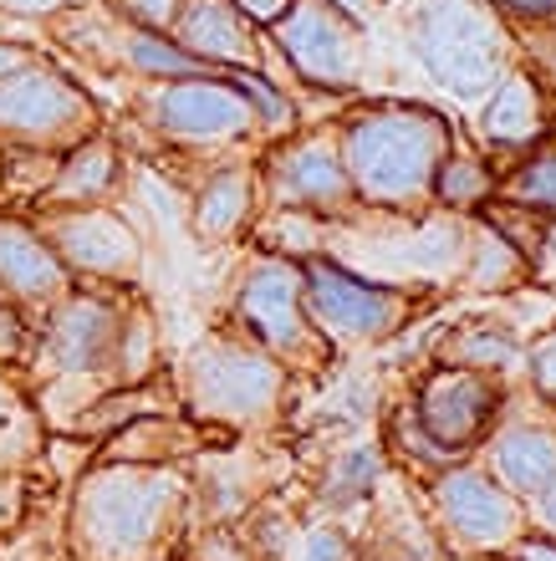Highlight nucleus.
<instances>
[{
  "label": "nucleus",
  "mask_w": 556,
  "mask_h": 561,
  "mask_svg": "<svg viewBox=\"0 0 556 561\" xmlns=\"http://www.w3.org/2000/svg\"><path fill=\"white\" fill-rule=\"evenodd\" d=\"M506 194H511L515 209H531V215H536V209H546V215H556V148L531 153V159L511 174Z\"/></svg>",
  "instance_id": "393cba45"
},
{
  "label": "nucleus",
  "mask_w": 556,
  "mask_h": 561,
  "mask_svg": "<svg viewBox=\"0 0 556 561\" xmlns=\"http://www.w3.org/2000/svg\"><path fill=\"white\" fill-rule=\"evenodd\" d=\"M200 67L215 72H240L256 67V31L230 0H184L174 31H169Z\"/></svg>",
  "instance_id": "2eb2a0df"
},
{
  "label": "nucleus",
  "mask_w": 556,
  "mask_h": 561,
  "mask_svg": "<svg viewBox=\"0 0 556 561\" xmlns=\"http://www.w3.org/2000/svg\"><path fill=\"white\" fill-rule=\"evenodd\" d=\"M531 51H536V61H542V72L556 82V31H546L542 42H531Z\"/></svg>",
  "instance_id": "58836bf2"
},
{
  "label": "nucleus",
  "mask_w": 556,
  "mask_h": 561,
  "mask_svg": "<svg viewBox=\"0 0 556 561\" xmlns=\"http://www.w3.org/2000/svg\"><path fill=\"white\" fill-rule=\"evenodd\" d=\"M515 561H556V541L546 536V541H521L515 547Z\"/></svg>",
  "instance_id": "4c0bfd02"
},
{
  "label": "nucleus",
  "mask_w": 556,
  "mask_h": 561,
  "mask_svg": "<svg viewBox=\"0 0 556 561\" xmlns=\"http://www.w3.org/2000/svg\"><path fill=\"white\" fill-rule=\"evenodd\" d=\"M536 516H542L546 536H552V541H556V480L542 490V495H536Z\"/></svg>",
  "instance_id": "c9c22d12"
},
{
  "label": "nucleus",
  "mask_w": 556,
  "mask_h": 561,
  "mask_svg": "<svg viewBox=\"0 0 556 561\" xmlns=\"http://www.w3.org/2000/svg\"><path fill=\"white\" fill-rule=\"evenodd\" d=\"M296 561H352V547H348V536H337V531H307L302 536V547H296Z\"/></svg>",
  "instance_id": "c85d7f7f"
},
{
  "label": "nucleus",
  "mask_w": 556,
  "mask_h": 561,
  "mask_svg": "<svg viewBox=\"0 0 556 561\" xmlns=\"http://www.w3.org/2000/svg\"><path fill=\"white\" fill-rule=\"evenodd\" d=\"M235 311L250 327V337L265 342L271 353H302L311 342L307 286H302V266L296 261H281V255L250 261L246 276H240Z\"/></svg>",
  "instance_id": "9d476101"
},
{
  "label": "nucleus",
  "mask_w": 556,
  "mask_h": 561,
  "mask_svg": "<svg viewBox=\"0 0 556 561\" xmlns=\"http://www.w3.org/2000/svg\"><path fill=\"white\" fill-rule=\"evenodd\" d=\"M220 77H225V82H235L240 92H246L250 107L261 113V123H286V113H292V107H286V98H281L276 88H265L261 72H250V67H240V72H220Z\"/></svg>",
  "instance_id": "bb28decb"
},
{
  "label": "nucleus",
  "mask_w": 556,
  "mask_h": 561,
  "mask_svg": "<svg viewBox=\"0 0 556 561\" xmlns=\"http://www.w3.org/2000/svg\"><path fill=\"white\" fill-rule=\"evenodd\" d=\"M113 5L138 31H174L179 11H184V0H113Z\"/></svg>",
  "instance_id": "cd10ccee"
},
{
  "label": "nucleus",
  "mask_w": 556,
  "mask_h": 561,
  "mask_svg": "<svg viewBox=\"0 0 556 561\" xmlns=\"http://www.w3.org/2000/svg\"><path fill=\"white\" fill-rule=\"evenodd\" d=\"M11 414H15V393L5 388V378H0V424H5Z\"/></svg>",
  "instance_id": "a19ab883"
},
{
  "label": "nucleus",
  "mask_w": 556,
  "mask_h": 561,
  "mask_svg": "<svg viewBox=\"0 0 556 561\" xmlns=\"http://www.w3.org/2000/svg\"><path fill=\"white\" fill-rule=\"evenodd\" d=\"M0 286L11 291V301H57L67 286V266L61 255L46 245V236H36L21 220H0Z\"/></svg>",
  "instance_id": "dca6fc26"
},
{
  "label": "nucleus",
  "mask_w": 556,
  "mask_h": 561,
  "mask_svg": "<svg viewBox=\"0 0 556 561\" xmlns=\"http://www.w3.org/2000/svg\"><path fill=\"white\" fill-rule=\"evenodd\" d=\"M546 255H552V266H556V225L546 230Z\"/></svg>",
  "instance_id": "79ce46f5"
},
{
  "label": "nucleus",
  "mask_w": 556,
  "mask_h": 561,
  "mask_svg": "<svg viewBox=\"0 0 556 561\" xmlns=\"http://www.w3.org/2000/svg\"><path fill=\"white\" fill-rule=\"evenodd\" d=\"M113 190H117V148L107 138L88 134L57 163V174H52V184L42 194H52V205L61 209H77V205H103Z\"/></svg>",
  "instance_id": "a211bd4d"
},
{
  "label": "nucleus",
  "mask_w": 556,
  "mask_h": 561,
  "mask_svg": "<svg viewBox=\"0 0 556 561\" xmlns=\"http://www.w3.org/2000/svg\"><path fill=\"white\" fill-rule=\"evenodd\" d=\"M230 5L246 15L250 26H276L281 15L292 11V0H230Z\"/></svg>",
  "instance_id": "2f4dec72"
},
{
  "label": "nucleus",
  "mask_w": 556,
  "mask_h": 561,
  "mask_svg": "<svg viewBox=\"0 0 556 561\" xmlns=\"http://www.w3.org/2000/svg\"><path fill=\"white\" fill-rule=\"evenodd\" d=\"M144 118L179 144H230V138H246L261 128V113L250 107V98L235 82H225L220 72L154 82L144 98Z\"/></svg>",
  "instance_id": "39448f33"
},
{
  "label": "nucleus",
  "mask_w": 556,
  "mask_h": 561,
  "mask_svg": "<svg viewBox=\"0 0 556 561\" xmlns=\"http://www.w3.org/2000/svg\"><path fill=\"white\" fill-rule=\"evenodd\" d=\"M526 255L515 245L506 230L496 225H475L469 230V266H465V280L469 286H515V280H526Z\"/></svg>",
  "instance_id": "412c9836"
},
{
  "label": "nucleus",
  "mask_w": 556,
  "mask_h": 561,
  "mask_svg": "<svg viewBox=\"0 0 556 561\" xmlns=\"http://www.w3.org/2000/svg\"><path fill=\"white\" fill-rule=\"evenodd\" d=\"M490 5H506V11H515V15H536V21L556 15V0H490Z\"/></svg>",
  "instance_id": "f704fd0d"
},
{
  "label": "nucleus",
  "mask_w": 556,
  "mask_h": 561,
  "mask_svg": "<svg viewBox=\"0 0 556 561\" xmlns=\"http://www.w3.org/2000/svg\"><path fill=\"white\" fill-rule=\"evenodd\" d=\"M332 5H337L342 15H352L358 26H363L367 15H378V11H383V0H332Z\"/></svg>",
  "instance_id": "e433bc0d"
},
{
  "label": "nucleus",
  "mask_w": 556,
  "mask_h": 561,
  "mask_svg": "<svg viewBox=\"0 0 556 561\" xmlns=\"http://www.w3.org/2000/svg\"><path fill=\"white\" fill-rule=\"evenodd\" d=\"M250 205H256V174L230 163V169H215L205 179V190L194 199V230L205 240H230L240 236V225L250 220Z\"/></svg>",
  "instance_id": "aec40b11"
},
{
  "label": "nucleus",
  "mask_w": 556,
  "mask_h": 561,
  "mask_svg": "<svg viewBox=\"0 0 556 561\" xmlns=\"http://www.w3.org/2000/svg\"><path fill=\"white\" fill-rule=\"evenodd\" d=\"M0 11H11V15H26V21H36V15H57V11H67V0H0Z\"/></svg>",
  "instance_id": "473e14b6"
},
{
  "label": "nucleus",
  "mask_w": 556,
  "mask_h": 561,
  "mask_svg": "<svg viewBox=\"0 0 556 561\" xmlns=\"http://www.w3.org/2000/svg\"><path fill=\"white\" fill-rule=\"evenodd\" d=\"M169 505H174V480H163V474H103L82 495V516H77L82 541L113 561L138 557L159 536Z\"/></svg>",
  "instance_id": "20e7f679"
},
{
  "label": "nucleus",
  "mask_w": 556,
  "mask_h": 561,
  "mask_svg": "<svg viewBox=\"0 0 556 561\" xmlns=\"http://www.w3.org/2000/svg\"><path fill=\"white\" fill-rule=\"evenodd\" d=\"M337 138L358 199L383 209L419 205L454 148L450 118L424 103H367L348 113Z\"/></svg>",
  "instance_id": "f257e3e1"
},
{
  "label": "nucleus",
  "mask_w": 556,
  "mask_h": 561,
  "mask_svg": "<svg viewBox=\"0 0 556 561\" xmlns=\"http://www.w3.org/2000/svg\"><path fill=\"white\" fill-rule=\"evenodd\" d=\"M265 190L286 209H317V215H348L358 190H352L348 159L337 128H311L281 144L265 159Z\"/></svg>",
  "instance_id": "6e6552de"
},
{
  "label": "nucleus",
  "mask_w": 556,
  "mask_h": 561,
  "mask_svg": "<svg viewBox=\"0 0 556 561\" xmlns=\"http://www.w3.org/2000/svg\"><path fill=\"white\" fill-rule=\"evenodd\" d=\"M490 190H496L490 163L475 159V153L450 148V159H444L440 174H434V194H440L444 205H450V209H469V205H480V199H490Z\"/></svg>",
  "instance_id": "b1692460"
},
{
  "label": "nucleus",
  "mask_w": 556,
  "mask_h": 561,
  "mask_svg": "<svg viewBox=\"0 0 556 561\" xmlns=\"http://www.w3.org/2000/svg\"><path fill=\"white\" fill-rule=\"evenodd\" d=\"M434 501H440L444 526L475 551H500L521 536V501L485 470H450Z\"/></svg>",
  "instance_id": "ddd939ff"
},
{
  "label": "nucleus",
  "mask_w": 556,
  "mask_h": 561,
  "mask_svg": "<svg viewBox=\"0 0 556 561\" xmlns=\"http://www.w3.org/2000/svg\"><path fill=\"white\" fill-rule=\"evenodd\" d=\"M26 353V322L15 307H0V363H15Z\"/></svg>",
  "instance_id": "7c9ffc66"
},
{
  "label": "nucleus",
  "mask_w": 556,
  "mask_h": 561,
  "mask_svg": "<svg viewBox=\"0 0 556 561\" xmlns=\"http://www.w3.org/2000/svg\"><path fill=\"white\" fill-rule=\"evenodd\" d=\"M515 357H521L515 337L496 322H475V327H465V332H454L450 337V368L500 373V368H511Z\"/></svg>",
  "instance_id": "5701e85b"
},
{
  "label": "nucleus",
  "mask_w": 556,
  "mask_h": 561,
  "mask_svg": "<svg viewBox=\"0 0 556 561\" xmlns=\"http://www.w3.org/2000/svg\"><path fill=\"white\" fill-rule=\"evenodd\" d=\"M480 134L490 148H506V153H521L536 138L546 134V98L542 82L531 72H506L496 82V98L485 103L480 113Z\"/></svg>",
  "instance_id": "f3484780"
},
{
  "label": "nucleus",
  "mask_w": 556,
  "mask_h": 561,
  "mask_svg": "<svg viewBox=\"0 0 556 561\" xmlns=\"http://www.w3.org/2000/svg\"><path fill=\"white\" fill-rule=\"evenodd\" d=\"M67 5H82V0H67Z\"/></svg>",
  "instance_id": "37998d69"
},
{
  "label": "nucleus",
  "mask_w": 556,
  "mask_h": 561,
  "mask_svg": "<svg viewBox=\"0 0 556 561\" xmlns=\"http://www.w3.org/2000/svg\"><path fill=\"white\" fill-rule=\"evenodd\" d=\"M383 474V459L378 449H348V455L332 465V474H327V495L332 501H358V495H367L373 490V480Z\"/></svg>",
  "instance_id": "a878e982"
},
{
  "label": "nucleus",
  "mask_w": 556,
  "mask_h": 561,
  "mask_svg": "<svg viewBox=\"0 0 556 561\" xmlns=\"http://www.w3.org/2000/svg\"><path fill=\"white\" fill-rule=\"evenodd\" d=\"M271 31H276L281 51H286V61L296 67L302 82L332 92L358 88L367 57L363 26L337 11L332 0H292V11L281 15Z\"/></svg>",
  "instance_id": "423d86ee"
},
{
  "label": "nucleus",
  "mask_w": 556,
  "mask_h": 561,
  "mask_svg": "<svg viewBox=\"0 0 556 561\" xmlns=\"http://www.w3.org/2000/svg\"><path fill=\"white\" fill-rule=\"evenodd\" d=\"M46 245L61 255L67 271L82 276H103V280H133L138 271V240L117 215H107L103 205H77L57 209L46 220Z\"/></svg>",
  "instance_id": "9b49d317"
},
{
  "label": "nucleus",
  "mask_w": 556,
  "mask_h": 561,
  "mask_svg": "<svg viewBox=\"0 0 556 561\" xmlns=\"http://www.w3.org/2000/svg\"><path fill=\"white\" fill-rule=\"evenodd\" d=\"M496 474L511 495H542L556 480V428L515 424L496 434Z\"/></svg>",
  "instance_id": "6ab92c4d"
},
{
  "label": "nucleus",
  "mask_w": 556,
  "mask_h": 561,
  "mask_svg": "<svg viewBox=\"0 0 556 561\" xmlns=\"http://www.w3.org/2000/svg\"><path fill=\"white\" fill-rule=\"evenodd\" d=\"M281 393V368L265 353L246 342H205L190 357V399L200 414L220 419V424H250V419L271 414Z\"/></svg>",
  "instance_id": "0eeeda50"
},
{
  "label": "nucleus",
  "mask_w": 556,
  "mask_h": 561,
  "mask_svg": "<svg viewBox=\"0 0 556 561\" xmlns=\"http://www.w3.org/2000/svg\"><path fill=\"white\" fill-rule=\"evenodd\" d=\"M31 61H36V51H31V46H21V42H0V77L21 72V67H31Z\"/></svg>",
  "instance_id": "72a5a7b5"
},
{
  "label": "nucleus",
  "mask_w": 556,
  "mask_h": 561,
  "mask_svg": "<svg viewBox=\"0 0 556 561\" xmlns=\"http://www.w3.org/2000/svg\"><path fill=\"white\" fill-rule=\"evenodd\" d=\"M496 414H500V388L475 368H440L419 393V428L450 455L469 449Z\"/></svg>",
  "instance_id": "f8f14e48"
},
{
  "label": "nucleus",
  "mask_w": 556,
  "mask_h": 561,
  "mask_svg": "<svg viewBox=\"0 0 556 561\" xmlns=\"http://www.w3.org/2000/svg\"><path fill=\"white\" fill-rule=\"evenodd\" d=\"M409 42L424 72L454 98H480L506 77V26L480 0H419Z\"/></svg>",
  "instance_id": "f03ea898"
},
{
  "label": "nucleus",
  "mask_w": 556,
  "mask_h": 561,
  "mask_svg": "<svg viewBox=\"0 0 556 561\" xmlns=\"http://www.w3.org/2000/svg\"><path fill=\"white\" fill-rule=\"evenodd\" d=\"M123 61H128L138 77H154V82H179V77L209 72V67H200L169 31H138V26H133L128 42H123Z\"/></svg>",
  "instance_id": "4be33fe9"
},
{
  "label": "nucleus",
  "mask_w": 556,
  "mask_h": 561,
  "mask_svg": "<svg viewBox=\"0 0 556 561\" xmlns=\"http://www.w3.org/2000/svg\"><path fill=\"white\" fill-rule=\"evenodd\" d=\"M123 317L103 296H67L46 332V357L57 373H98L113 363Z\"/></svg>",
  "instance_id": "4468645a"
},
{
  "label": "nucleus",
  "mask_w": 556,
  "mask_h": 561,
  "mask_svg": "<svg viewBox=\"0 0 556 561\" xmlns=\"http://www.w3.org/2000/svg\"><path fill=\"white\" fill-rule=\"evenodd\" d=\"M302 286H307V317L337 342L383 337L404 322V291L398 286H373V280L352 276L332 261H307Z\"/></svg>",
  "instance_id": "1a4fd4ad"
},
{
  "label": "nucleus",
  "mask_w": 556,
  "mask_h": 561,
  "mask_svg": "<svg viewBox=\"0 0 556 561\" xmlns=\"http://www.w3.org/2000/svg\"><path fill=\"white\" fill-rule=\"evenodd\" d=\"M531 378H536V388L556 403V332H546V337L531 347Z\"/></svg>",
  "instance_id": "c756f323"
},
{
  "label": "nucleus",
  "mask_w": 556,
  "mask_h": 561,
  "mask_svg": "<svg viewBox=\"0 0 556 561\" xmlns=\"http://www.w3.org/2000/svg\"><path fill=\"white\" fill-rule=\"evenodd\" d=\"M15 516V485L11 480H0V526Z\"/></svg>",
  "instance_id": "ea45409f"
},
{
  "label": "nucleus",
  "mask_w": 556,
  "mask_h": 561,
  "mask_svg": "<svg viewBox=\"0 0 556 561\" xmlns=\"http://www.w3.org/2000/svg\"><path fill=\"white\" fill-rule=\"evenodd\" d=\"M0 134L31 148L82 144L92 134V103L72 77L46 61L0 77Z\"/></svg>",
  "instance_id": "7ed1b4c3"
}]
</instances>
